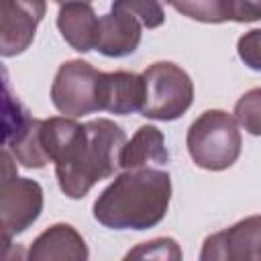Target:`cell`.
Listing matches in <instances>:
<instances>
[{"mask_svg":"<svg viewBox=\"0 0 261 261\" xmlns=\"http://www.w3.org/2000/svg\"><path fill=\"white\" fill-rule=\"evenodd\" d=\"M124 145V130L108 118L80 124L55 159V175L61 192L71 200H80L94 184L114 175L120 167Z\"/></svg>","mask_w":261,"mask_h":261,"instance_id":"7a4b0ae2","label":"cell"},{"mask_svg":"<svg viewBox=\"0 0 261 261\" xmlns=\"http://www.w3.org/2000/svg\"><path fill=\"white\" fill-rule=\"evenodd\" d=\"M165 0H114L112 6L122 8L137 16L143 27L147 29H157L165 22V10H163Z\"/></svg>","mask_w":261,"mask_h":261,"instance_id":"2e32d148","label":"cell"},{"mask_svg":"<svg viewBox=\"0 0 261 261\" xmlns=\"http://www.w3.org/2000/svg\"><path fill=\"white\" fill-rule=\"evenodd\" d=\"M224 20L255 22L261 20V0H222Z\"/></svg>","mask_w":261,"mask_h":261,"instance_id":"ac0fdd59","label":"cell"},{"mask_svg":"<svg viewBox=\"0 0 261 261\" xmlns=\"http://www.w3.org/2000/svg\"><path fill=\"white\" fill-rule=\"evenodd\" d=\"M169 159L165 149L163 133L157 126L145 124L141 126L135 137L122 147L120 153V167L122 169H139L151 165H165Z\"/></svg>","mask_w":261,"mask_h":261,"instance_id":"4fadbf2b","label":"cell"},{"mask_svg":"<svg viewBox=\"0 0 261 261\" xmlns=\"http://www.w3.org/2000/svg\"><path fill=\"white\" fill-rule=\"evenodd\" d=\"M141 29L143 24L137 16L112 6V10L100 18L96 49L106 57L130 55L141 43Z\"/></svg>","mask_w":261,"mask_h":261,"instance_id":"9c48e42d","label":"cell"},{"mask_svg":"<svg viewBox=\"0 0 261 261\" xmlns=\"http://www.w3.org/2000/svg\"><path fill=\"white\" fill-rule=\"evenodd\" d=\"M43 210V190L29 177H18L8 149L2 151V181H0V222L4 247L14 234L24 232Z\"/></svg>","mask_w":261,"mask_h":261,"instance_id":"8992f818","label":"cell"},{"mask_svg":"<svg viewBox=\"0 0 261 261\" xmlns=\"http://www.w3.org/2000/svg\"><path fill=\"white\" fill-rule=\"evenodd\" d=\"M55 2L63 6V4H71V2H92V0H55Z\"/></svg>","mask_w":261,"mask_h":261,"instance_id":"ffe728a7","label":"cell"},{"mask_svg":"<svg viewBox=\"0 0 261 261\" xmlns=\"http://www.w3.org/2000/svg\"><path fill=\"white\" fill-rule=\"evenodd\" d=\"M104 71L88 61L71 59L59 65L51 86L53 106L71 118L104 110Z\"/></svg>","mask_w":261,"mask_h":261,"instance_id":"277c9868","label":"cell"},{"mask_svg":"<svg viewBox=\"0 0 261 261\" xmlns=\"http://www.w3.org/2000/svg\"><path fill=\"white\" fill-rule=\"evenodd\" d=\"M179 14L200 22H226L222 0H165Z\"/></svg>","mask_w":261,"mask_h":261,"instance_id":"9a60e30c","label":"cell"},{"mask_svg":"<svg viewBox=\"0 0 261 261\" xmlns=\"http://www.w3.org/2000/svg\"><path fill=\"white\" fill-rule=\"evenodd\" d=\"M234 118L249 135L261 137V88H253L237 100Z\"/></svg>","mask_w":261,"mask_h":261,"instance_id":"5bb4252c","label":"cell"},{"mask_svg":"<svg viewBox=\"0 0 261 261\" xmlns=\"http://www.w3.org/2000/svg\"><path fill=\"white\" fill-rule=\"evenodd\" d=\"M239 57L243 59V63L255 71H261V29L249 31L239 39L237 45Z\"/></svg>","mask_w":261,"mask_h":261,"instance_id":"d6986e66","label":"cell"},{"mask_svg":"<svg viewBox=\"0 0 261 261\" xmlns=\"http://www.w3.org/2000/svg\"><path fill=\"white\" fill-rule=\"evenodd\" d=\"M45 8V0H0V53L4 57L29 49Z\"/></svg>","mask_w":261,"mask_h":261,"instance_id":"52a82bcc","label":"cell"},{"mask_svg":"<svg viewBox=\"0 0 261 261\" xmlns=\"http://www.w3.org/2000/svg\"><path fill=\"white\" fill-rule=\"evenodd\" d=\"M145 102L143 75L133 71H112L104 77V110L112 114L141 112Z\"/></svg>","mask_w":261,"mask_h":261,"instance_id":"7c38bea8","label":"cell"},{"mask_svg":"<svg viewBox=\"0 0 261 261\" xmlns=\"http://www.w3.org/2000/svg\"><path fill=\"white\" fill-rule=\"evenodd\" d=\"M145 102L141 114L153 120H175L192 106L194 84L190 75L171 61H157L143 71Z\"/></svg>","mask_w":261,"mask_h":261,"instance_id":"5b68a950","label":"cell"},{"mask_svg":"<svg viewBox=\"0 0 261 261\" xmlns=\"http://www.w3.org/2000/svg\"><path fill=\"white\" fill-rule=\"evenodd\" d=\"M31 261H47V259H69V261H86L88 247L80 232L71 224H53L45 232H41L29 249Z\"/></svg>","mask_w":261,"mask_h":261,"instance_id":"30bf717a","label":"cell"},{"mask_svg":"<svg viewBox=\"0 0 261 261\" xmlns=\"http://www.w3.org/2000/svg\"><path fill=\"white\" fill-rule=\"evenodd\" d=\"M57 27L61 37L80 53H88L98 45L100 18L96 16L90 2L63 4L57 14Z\"/></svg>","mask_w":261,"mask_h":261,"instance_id":"8fae6325","label":"cell"},{"mask_svg":"<svg viewBox=\"0 0 261 261\" xmlns=\"http://www.w3.org/2000/svg\"><path fill=\"white\" fill-rule=\"evenodd\" d=\"M186 141L192 161L208 171L226 169L241 155V133L237 118L224 110L202 112L192 122Z\"/></svg>","mask_w":261,"mask_h":261,"instance_id":"3957f363","label":"cell"},{"mask_svg":"<svg viewBox=\"0 0 261 261\" xmlns=\"http://www.w3.org/2000/svg\"><path fill=\"white\" fill-rule=\"evenodd\" d=\"M169 198L171 177L165 169H124L94 202V218L114 230L153 228L165 218Z\"/></svg>","mask_w":261,"mask_h":261,"instance_id":"6da1fadb","label":"cell"},{"mask_svg":"<svg viewBox=\"0 0 261 261\" xmlns=\"http://www.w3.org/2000/svg\"><path fill=\"white\" fill-rule=\"evenodd\" d=\"M200 259L202 261L261 259V216H249L226 230L210 234L204 241Z\"/></svg>","mask_w":261,"mask_h":261,"instance_id":"ba28073f","label":"cell"},{"mask_svg":"<svg viewBox=\"0 0 261 261\" xmlns=\"http://www.w3.org/2000/svg\"><path fill=\"white\" fill-rule=\"evenodd\" d=\"M126 259H181V251L173 239H153L141 243L137 249L126 253Z\"/></svg>","mask_w":261,"mask_h":261,"instance_id":"e0dca14e","label":"cell"}]
</instances>
